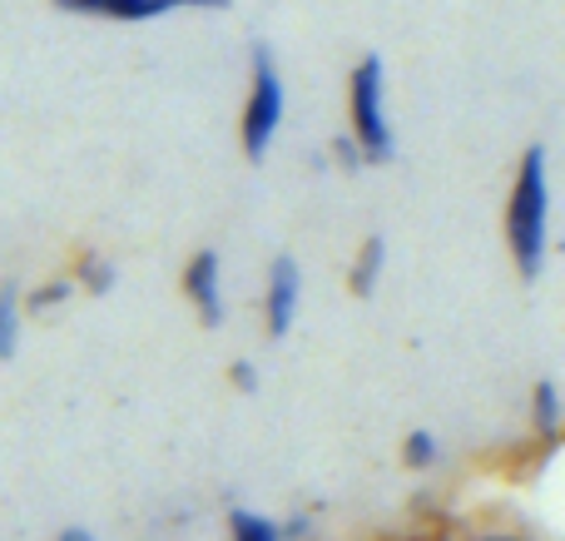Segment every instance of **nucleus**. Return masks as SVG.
I'll list each match as a JSON object with an SVG mask.
<instances>
[{
    "instance_id": "2eb2a0df",
    "label": "nucleus",
    "mask_w": 565,
    "mask_h": 541,
    "mask_svg": "<svg viewBox=\"0 0 565 541\" xmlns=\"http://www.w3.org/2000/svg\"><path fill=\"white\" fill-rule=\"evenodd\" d=\"M60 541H89V532H65Z\"/></svg>"
},
{
    "instance_id": "9b49d317",
    "label": "nucleus",
    "mask_w": 565,
    "mask_h": 541,
    "mask_svg": "<svg viewBox=\"0 0 565 541\" xmlns=\"http://www.w3.org/2000/svg\"><path fill=\"white\" fill-rule=\"evenodd\" d=\"M402 453H407V467H427V463H437V437H431V433H412Z\"/></svg>"
},
{
    "instance_id": "f8f14e48",
    "label": "nucleus",
    "mask_w": 565,
    "mask_h": 541,
    "mask_svg": "<svg viewBox=\"0 0 565 541\" xmlns=\"http://www.w3.org/2000/svg\"><path fill=\"white\" fill-rule=\"evenodd\" d=\"M85 284L95 288V294H105V288L115 284V268H109L99 254H89V258H85Z\"/></svg>"
},
{
    "instance_id": "20e7f679",
    "label": "nucleus",
    "mask_w": 565,
    "mask_h": 541,
    "mask_svg": "<svg viewBox=\"0 0 565 541\" xmlns=\"http://www.w3.org/2000/svg\"><path fill=\"white\" fill-rule=\"evenodd\" d=\"M70 15H89V20H125V25H139V20H159L174 15V10H218L224 0H55Z\"/></svg>"
},
{
    "instance_id": "7ed1b4c3",
    "label": "nucleus",
    "mask_w": 565,
    "mask_h": 541,
    "mask_svg": "<svg viewBox=\"0 0 565 541\" xmlns=\"http://www.w3.org/2000/svg\"><path fill=\"white\" fill-rule=\"evenodd\" d=\"M282 75L274 65V55L268 50H254V85H248V105H244V155L264 159L268 145H274L278 125H282Z\"/></svg>"
},
{
    "instance_id": "dca6fc26",
    "label": "nucleus",
    "mask_w": 565,
    "mask_h": 541,
    "mask_svg": "<svg viewBox=\"0 0 565 541\" xmlns=\"http://www.w3.org/2000/svg\"><path fill=\"white\" fill-rule=\"evenodd\" d=\"M491 541H511V537H491Z\"/></svg>"
},
{
    "instance_id": "9d476101",
    "label": "nucleus",
    "mask_w": 565,
    "mask_h": 541,
    "mask_svg": "<svg viewBox=\"0 0 565 541\" xmlns=\"http://www.w3.org/2000/svg\"><path fill=\"white\" fill-rule=\"evenodd\" d=\"M228 527H234V541H278V527L264 522V517H254V512H234Z\"/></svg>"
},
{
    "instance_id": "f257e3e1",
    "label": "nucleus",
    "mask_w": 565,
    "mask_h": 541,
    "mask_svg": "<svg viewBox=\"0 0 565 541\" xmlns=\"http://www.w3.org/2000/svg\"><path fill=\"white\" fill-rule=\"evenodd\" d=\"M546 214H551L546 149L531 145L521 155L516 184H511V199H507V238H511V254H516V268L526 278H536L541 258H546Z\"/></svg>"
},
{
    "instance_id": "39448f33",
    "label": "nucleus",
    "mask_w": 565,
    "mask_h": 541,
    "mask_svg": "<svg viewBox=\"0 0 565 541\" xmlns=\"http://www.w3.org/2000/svg\"><path fill=\"white\" fill-rule=\"evenodd\" d=\"M184 294H189V304L199 308V318H204L209 328L224 323V298H218V254L214 248L194 254V264L184 268Z\"/></svg>"
},
{
    "instance_id": "423d86ee",
    "label": "nucleus",
    "mask_w": 565,
    "mask_h": 541,
    "mask_svg": "<svg viewBox=\"0 0 565 541\" xmlns=\"http://www.w3.org/2000/svg\"><path fill=\"white\" fill-rule=\"evenodd\" d=\"M264 314H268V338L288 333L292 314H298V264H292V258H274V268H268Z\"/></svg>"
},
{
    "instance_id": "0eeeda50",
    "label": "nucleus",
    "mask_w": 565,
    "mask_h": 541,
    "mask_svg": "<svg viewBox=\"0 0 565 541\" xmlns=\"http://www.w3.org/2000/svg\"><path fill=\"white\" fill-rule=\"evenodd\" d=\"M531 413H536V433H556L561 427V393L556 383H536V393H531Z\"/></svg>"
},
{
    "instance_id": "4468645a",
    "label": "nucleus",
    "mask_w": 565,
    "mask_h": 541,
    "mask_svg": "<svg viewBox=\"0 0 565 541\" xmlns=\"http://www.w3.org/2000/svg\"><path fill=\"white\" fill-rule=\"evenodd\" d=\"M234 383H238V388H244V393H254V388H258L254 368H248V363H238V368H234Z\"/></svg>"
},
{
    "instance_id": "ddd939ff",
    "label": "nucleus",
    "mask_w": 565,
    "mask_h": 541,
    "mask_svg": "<svg viewBox=\"0 0 565 541\" xmlns=\"http://www.w3.org/2000/svg\"><path fill=\"white\" fill-rule=\"evenodd\" d=\"M65 294H70L65 284H50L45 294H35V298H30V308H50V304H60V298H65Z\"/></svg>"
},
{
    "instance_id": "6e6552de",
    "label": "nucleus",
    "mask_w": 565,
    "mask_h": 541,
    "mask_svg": "<svg viewBox=\"0 0 565 541\" xmlns=\"http://www.w3.org/2000/svg\"><path fill=\"white\" fill-rule=\"evenodd\" d=\"M15 338H20V298L15 288H0V358L15 353Z\"/></svg>"
},
{
    "instance_id": "f03ea898",
    "label": "nucleus",
    "mask_w": 565,
    "mask_h": 541,
    "mask_svg": "<svg viewBox=\"0 0 565 541\" xmlns=\"http://www.w3.org/2000/svg\"><path fill=\"white\" fill-rule=\"evenodd\" d=\"M382 99H387L382 60L362 55L358 70L348 75V125H352V135H358L362 155H367V165L392 159V129H387V109H382Z\"/></svg>"
},
{
    "instance_id": "1a4fd4ad",
    "label": "nucleus",
    "mask_w": 565,
    "mask_h": 541,
    "mask_svg": "<svg viewBox=\"0 0 565 541\" xmlns=\"http://www.w3.org/2000/svg\"><path fill=\"white\" fill-rule=\"evenodd\" d=\"M382 258H387V248H382V238H367V244H362L358 268H352V288H358V294H372V284H377V268H382Z\"/></svg>"
}]
</instances>
